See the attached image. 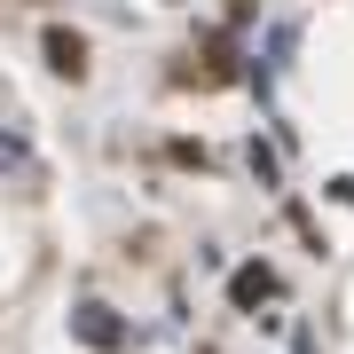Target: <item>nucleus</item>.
I'll use <instances>...</instances> for the list:
<instances>
[{"instance_id":"nucleus-1","label":"nucleus","mask_w":354,"mask_h":354,"mask_svg":"<svg viewBox=\"0 0 354 354\" xmlns=\"http://www.w3.org/2000/svg\"><path fill=\"white\" fill-rule=\"evenodd\" d=\"M71 330H79L87 346H102V354H111V346H127V323H118L111 307H79V315H71Z\"/></svg>"},{"instance_id":"nucleus-2","label":"nucleus","mask_w":354,"mask_h":354,"mask_svg":"<svg viewBox=\"0 0 354 354\" xmlns=\"http://www.w3.org/2000/svg\"><path fill=\"white\" fill-rule=\"evenodd\" d=\"M48 64L79 79V71H87V39H79V32H64V24H48Z\"/></svg>"},{"instance_id":"nucleus-3","label":"nucleus","mask_w":354,"mask_h":354,"mask_svg":"<svg viewBox=\"0 0 354 354\" xmlns=\"http://www.w3.org/2000/svg\"><path fill=\"white\" fill-rule=\"evenodd\" d=\"M268 291H276V276H268V268L252 260V268H236V283H228V299H236V307H260Z\"/></svg>"},{"instance_id":"nucleus-4","label":"nucleus","mask_w":354,"mask_h":354,"mask_svg":"<svg viewBox=\"0 0 354 354\" xmlns=\"http://www.w3.org/2000/svg\"><path fill=\"white\" fill-rule=\"evenodd\" d=\"M299 354H307V346H299Z\"/></svg>"}]
</instances>
